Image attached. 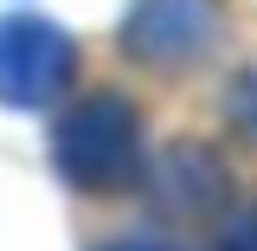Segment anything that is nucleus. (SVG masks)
<instances>
[{"label":"nucleus","mask_w":257,"mask_h":251,"mask_svg":"<svg viewBox=\"0 0 257 251\" xmlns=\"http://www.w3.org/2000/svg\"><path fill=\"white\" fill-rule=\"evenodd\" d=\"M103 251H174V245H148V238H122V245H103Z\"/></svg>","instance_id":"5"},{"label":"nucleus","mask_w":257,"mask_h":251,"mask_svg":"<svg viewBox=\"0 0 257 251\" xmlns=\"http://www.w3.org/2000/svg\"><path fill=\"white\" fill-rule=\"evenodd\" d=\"M52 155H58V174L77 193L128 187L135 168H142V116H135V103H128V97H109V91L84 97V103L58 123Z\"/></svg>","instance_id":"1"},{"label":"nucleus","mask_w":257,"mask_h":251,"mask_svg":"<svg viewBox=\"0 0 257 251\" xmlns=\"http://www.w3.org/2000/svg\"><path fill=\"white\" fill-rule=\"evenodd\" d=\"M219 251H257V206H244V213H231V219H225Z\"/></svg>","instance_id":"4"},{"label":"nucleus","mask_w":257,"mask_h":251,"mask_svg":"<svg viewBox=\"0 0 257 251\" xmlns=\"http://www.w3.org/2000/svg\"><path fill=\"white\" fill-rule=\"evenodd\" d=\"M122 45L148 64H193L212 45V0H135Z\"/></svg>","instance_id":"3"},{"label":"nucleus","mask_w":257,"mask_h":251,"mask_svg":"<svg viewBox=\"0 0 257 251\" xmlns=\"http://www.w3.org/2000/svg\"><path fill=\"white\" fill-rule=\"evenodd\" d=\"M77 77V45L52 20L13 13L0 20V103L7 110H45Z\"/></svg>","instance_id":"2"}]
</instances>
